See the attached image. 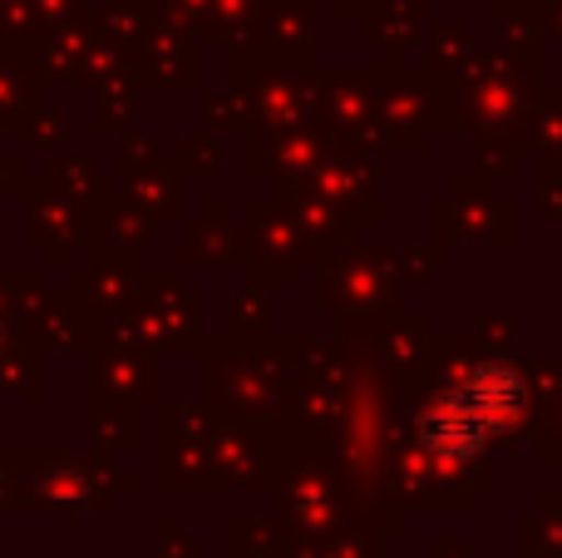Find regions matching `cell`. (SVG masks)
Returning <instances> with one entry per match:
<instances>
[{
  "label": "cell",
  "instance_id": "2",
  "mask_svg": "<svg viewBox=\"0 0 562 558\" xmlns=\"http://www.w3.org/2000/svg\"><path fill=\"white\" fill-rule=\"evenodd\" d=\"M459 391H464L469 401H474L479 411L488 415V425H494V431L514 425L518 411H524V401H528L524 376H518V366H508V361L474 366V371L464 376V386H459Z\"/></svg>",
  "mask_w": 562,
  "mask_h": 558
},
{
  "label": "cell",
  "instance_id": "1",
  "mask_svg": "<svg viewBox=\"0 0 562 558\" xmlns=\"http://www.w3.org/2000/svg\"><path fill=\"white\" fill-rule=\"evenodd\" d=\"M488 435H498V431L488 425V415L479 411L464 391L439 395V401L429 405V415L419 421V440H425V450L445 465H469L488 445Z\"/></svg>",
  "mask_w": 562,
  "mask_h": 558
}]
</instances>
